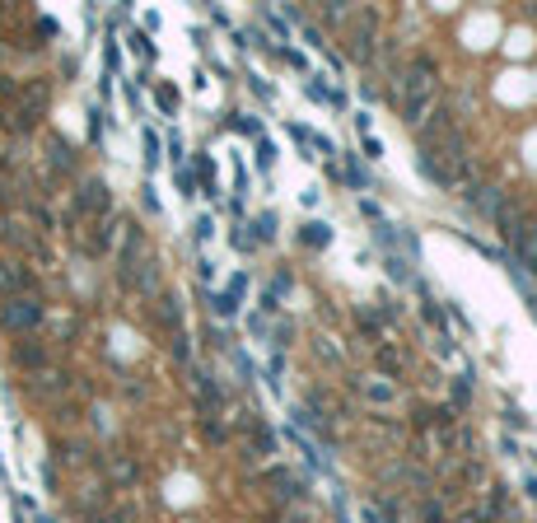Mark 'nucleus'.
Instances as JSON below:
<instances>
[{
  "instance_id": "f257e3e1",
  "label": "nucleus",
  "mask_w": 537,
  "mask_h": 523,
  "mask_svg": "<svg viewBox=\"0 0 537 523\" xmlns=\"http://www.w3.org/2000/svg\"><path fill=\"white\" fill-rule=\"evenodd\" d=\"M397 313H402V304H388V299L360 304V309H355V332L365 336L370 346H379V341H383V332L397 323Z\"/></svg>"
},
{
  "instance_id": "f03ea898",
  "label": "nucleus",
  "mask_w": 537,
  "mask_h": 523,
  "mask_svg": "<svg viewBox=\"0 0 537 523\" xmlns=\"http://www.w3.org/2000/svg\"><path fill=\"white\" fill-rule=\"evenodd\" d=\"M458 421H463V416L448 412L444 402H416V407H411V421H406V425H411L416 434H430V430H435L439 439H444V434L458 430Z\"/></svg>"
},
{
  "instance_id": "7ed1b4c3",
  "label": "nucleus",
  "mask_w": 537,
  "mask_h": 523,
  "mask_svg": "<svg viewBox=\"0 0 537 523\" xmlns=\"http://www.w3.org/2000/svg\"><path fill=\"white\" fill-rule=\"evenodd\" d=\"M392 108H397V117H402L411 131H421L430 117V108H435V89H416V94H392Z\"/></svg>"
},
{
  "instance_id": "20e7f679",
  "label": "nucleus",
  "mask_w": 537,
  "mask_h": 523,
  "mask_svg": "<svg viewBox=\"0 0 537 523\" xmlns=\"http://www.w3.org/2000/svg\"><path fill=\"white\" fill-rule=\"evenodd\" d=\"M0 318H5V327L23 332V327H38V323H43V304H38V299H10Z\"/></svg>"
},
{
  "instance_id": "39448f33",
  "label": "nucleus",
  "mask_w": 537,
  "mask_h": 523,
  "mask_svg": "<svg viewBox=\"0 0 537 523\" xmlns=\"http://www.w3.org/2000/svg\"><path fill=\"white\" fill-rule=\"evenodd\" d=\"M294 243L309 248V253H327V248H332V224L327 220H304L299 229H294Z\"/></svg>"
},
{
  "instance_id": "423d86ee",
  "label": "nucleus",
  "mask_w": 537,
  "mask_h": 523,
  "mask_svg": "<svg viewBox=\"0 0 537 523\" xmlns=\"http://www.w3.org/2000/svg\"><path fill=\"white\" fill-rule=\"evenodd\" d=\"M336 178L346 182V187L355 192V197H365V192L374 187V173H370V168H365V164H360L355 155H346V164H336Z\"/></svg>"
},
{
  "instance_id": "0eeeda50",
  "label": "nucleus",
  "mask_w": 537,
  "mask_h": 523,
  "mask_svg": "<svg viewBox=\"0 0 537 523\" xmlns=\"http://www.w3.org/2000/svg\"><path fill=\"white\" fill-rule=\"evenodd\" d=\"M360 397L370 402L374 412H388L392 402H397V383H388V379H365V383H360Z\"/></svg>"
},
{
  "instance_id": "6e6552de",
  "label": "nucleus",
  "mask_w": 537,
  "mask_h": 523,
  "mask_svg": "<svg viewBox=\"0 0 537 523\" xmlns=\"http://www.w3.org/2000/svg\"><path fill=\"white\" fill-rule=\"evenodd\" d=\"M192 182H196V187H201V197H220V182H215V164H211V155H192Z\"/></svg>"
},
{
  "instance_id": "1a4fd4ad",
  "label": "nucleus",
  "mask_w": 537,
  "mask_h": 523,
  "mask_svg": "<svg viewBox=\"0 0 537 523\" xmlns=\"http://www.w3.org/2000/svg\"><path fill=\"white\" fill-rule=\"evenodd\" d=\"M383 271H388V280H397V285H416V262L406 253H383Z\"/></svg>"
},
{
  "instance_id": "9d476101",
  "label": "nucleus",
  "mask_w": 537,
  "mask_h": 523,
  "mask_svg": "<svg viewBox=\"0 0 537 523\" xmlns=\"http://www.w3.org/2000/svg\"><path fill=\"white\" fill-rule=\"evenodd\" d=\"M374 365H379V379L397 383V374H402V351H392L388 341H379L374 346Z\"/></svg>"
},
{
  "instance_id": "9b49d317",
  "label": "nucleus",
  "mask_w": 537,
  "mask_h": 523,
  "mask_svg": "<svg viewBox=\"0 0 537 523\" xmlns=\"http://www.w3.org/2000/svg\"><path fill=\"white\" fill-rule=\"evenodd\" d=\"M472 392H477V379H472V374H463V379H453L448 383V412H467L472 407Z\"/></svg>"
},
{
  "instance_id": "f8f14e48",
  "label": "nucleus",
  "mask_w": 537,
  "mask_h": 523,
  "mask_svg": "<svg viewBox=\"0 0 537 523\" xmlns=\"http://www.w3.org/2000/svg\"><path fill=\"white\" fill-rule=\"evenodd\" d=\"M243 229H248V238H253L258 248H262V243H271V238H276V211H262L258 220H248Z\"/></svg>"
},
{
  "instance_id": "ddd939ff",
  "label": "nucleus",
  "mask_w": 537,
  "mask_h": 523,
  "mask_svg": "<svg viewBox=\"0 0 537 523\" xmlns=\"http://www.w3.org/2000/svg\"><path fill=\"white\" fill-rule=\"evenodd\" d=\"M224 131H234V136H248V141H258V136H262V122L253 117V112H229V117H224Z\"/></svg>"
},
{
  "instance_id": "4468645a",
  "label": "nucleus",
  "mask_w": 537,
  "mask_h": 523,
  "mask_svg": "<svg viewBox=\"0 0 537 523\" xmlns=\"http://www.w3.org/2000/svg\"><path fill=\"white\" fill-rule=\"evenodd\" d=\"M201 434L211 444H229V425L220 421V412H201Z\"/></svg>"
},
{
  "instance_id": "2eb2a0df",
  "label": "nucleus",
  "mask_w": 537,
  "mask_h": 523,
  "mask_svg": "<svg viewBox=\"0 0 537 523\" xmlns=\"http://www.w3.org/2000/svg\"><path fill=\"white\" fill-rule=\"evenodd\" d=\"M304 94H309L314 103H332V108H346V94H341V89H327V84H318V79H309V84H304Z\"/></svg>"
},
{
  "instance_id": "dca6fc26",
  "label": "nucleus",
  "mask_w": 537,
  "mask_h": 523,
  "mask_svg": "<svg viewBox=\"0 0 537 523\" xmlns=\"http://www.w3.org/2000/svg\"><path fill=\"white\" fill-rule=\"evenodd\" d=\"M178 89H173V84H155V108L164 112V117H178Z\"/></svg>"
},
{
  "instance_id": "f3484780",
  "label": "nucleus",
  "mask_w": 537,
  "mask_h": 523,
  "mask_svg": "<svg viewBox=\"0 0 537 523\" xmlns=\"http://www.w3.org/2000/svg\"><path fill=\"white\" fill-rule=\"evenodd\" d=\"M258 168H262V173H271V168H276V145H271L267 136H258Z\"/></svg>"
},
{
  "instance_id": "a211bd4d",
  "label": "nucleus",
  "mask_w": 537,
  "mask_h": 523,
  "mask_svg": "<svg viewBox=\"0 0 537 523\" xmlns=\"http://www.w3.org/2000/svg\"><path fill=\"white\" fill-rule=\"evenodd\" d=\"M211 304H215L220 318H234V313H238V299H234V294H224V290H220V294H211Z\"/></svg>"
},
{
  "instance_id": "6ab92c4d",
  "label": "nucleus",
  "mask_w": 537,
  "mask_h": 523,
  "mask_svg": "<svg viewBox=\"0 0 537 523\" xmlns=\"http://www.w3.org/2000/svg\"><path fill=\"white\" fill-rule=\"evenodd\" d=\"M276 56L285 61L290 70H309V61H304V52H294V47H276Z\"/></svg>"
},
{
  "instance_id": "aec40b11",
  "label": "nucleus",
  "mask_w": 537,
  "mask_h": 523,
  "mask_svg": "<svg viewBox=\"0 0 537 523\" xmlns=\"http://www.w3.org/2000/svg\"><path fill=\"white\" fill-rule=\"evenodd\" d=\"M360 145H365V159H370V164H379V159H383V141H379V136H360Z\"/></svg>"
},
{
  "instance_id": "412c9836",
  "label": "nucleus",
  "mask_w": 537,
  "mask_h": 523,
  "mask_svg": "<svg viewBox=\"0 0 537 523\" xmlns=\"http://www.w3.org/2000/svg\"><path fill=\"white\" fill-rule=\"evenodd\" d=\"M229 243H234V253H258V243L248 238V229H243V224H238L234 234H229Z\"/></svg>"
},
{
  "instance_id": "4be33fe9",
  "label": "nucleus",
  "mask_w": 537,
  "mask_h": 523,
  "mask_svg": "<svg viewBox=\"0 0 537 523\" xmlns=\"http://www.w3.org/2000/svg\"><path fill=\"white\" fill-rule=\"evenodd\" d=\"M192 229H196V243H206V238H215V220H211V215H201V220L192 224Z\"/></svg>"
},
{
  "instance_id": "5701e85b",
  "label": "nucleus",
  "mask_w": 537,
  "mask_h": 523,
  "mask_svg": "<svg viewBox=\"0 0 537 523\" xmlns=\"http://www.w3.org/2000/svg\"><path fill=\"white\" fill-rule=\"evenodd\" d=\"M145 164H150V168L159 164V136H155V131H145Z\"/></svg>"
},
{
  "instance_id": "b1692460",
  "label": "nucleus",
  "mask_w": 537,
  "mask_h": 523,
  "mask_svg": "<svg viewBox=\"0 0 537 523\" xmlns=\"http://www.w3.org/2000/svg\"><path fill=\"white\" fill-rule=\"evenodd\" d=\"M248 332H253V336H267V332H271V323L262 318V313H248Z\"/></svg>"
},
{
  "instance_id": "393cba45",
  "label": "nucleus",
  "mask_w": 537,
  "mask_h": 523,
  "mask_svg": "<svg viewBox=\"0 0 537 523\" xmlns=\"http://www.w3.org/2000/svg\"><path fill=\"white\" fill-rule=\"evenodd\" d=\"M131 47L145 56V61H155V47H150V38H145V33H131Z\"/></svg>"
},
{
  "instance_id": "a878e982",
  "label": "nucleus",
  "mask_w": 537,
  "mask_h": 523,
  "mask_svg": "<svg viewBox=\"0 0 537 523\" xmlns=\"http://www.w3.org/2000/svg\"><path fill=\"white\" fill-rule=\"evenodd\" d=\"M168 155H173V164H182V159H187V155H182V141H178V131H168Z\"/></svg>"
},
{
  "instance_id": "bb28decb",
  "label": "nucleus",
  "mask_w": 537,
  "mask_h": 523,
  "mask_svg": "<svg viewBox=\"0 0 537 523\" xmlns=\"http://www.w3.org/2000/svg\"><path fill=\"white\" fill-rule=\"evenodd\" d=\"M248 84H253V89H258L262 99H276V89H271V84H267V79H262V75H248Z\"/></svg>"
},
{
  "instance_id": "cd10ccee",
  "label": "nucleus",
  "mask_w": 537,
  "mask_h": 523,
  "mask_svg": "<svg viewBox=\"0 0 537 523\" xmlns=\"http://www.w3.org/2000/svg\"><path fill=\"white\" fill-rule=\"evenodd\" d=\"M509 425H519V430H528V416L519 412V407H509Z\"/></svg>"
},
{
  "instance_id": "c85d7f7f",
  "label": "nucleus",
  "mask_w": 537,
  "mask_h": 523,
  "mask_svg": "<svg viewBox=\"0 0 537 523\" xmlns=\"http://www.w3.org/2000/svg\"><path fill=\"white\" fill-rule=\"evenodd\" d=\"M528 495H533V500H537V477H528Z\"/></svg>"
}]
</instances>
